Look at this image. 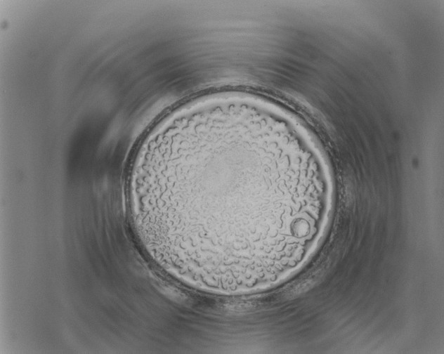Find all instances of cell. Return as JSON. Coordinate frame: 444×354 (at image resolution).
<instances>
[{"label": "cell", "mask_w": 444, "mask_h": 354, "mask_svg": "<svg viewBox=\"0 0 444 354\" xmlns=\"http://www.w3.org/2000/svg\"><path fill=\"white\" fill-rule=\"evenodd\" d=\"M261 121L225 108L176 118L154 131L136 157L133 184L162 237L183 256L207 247L252 249L268 197L309 188L310 164L265 155Z\"/></svg>", "instance_id": "obj_1"}]
</instances>
